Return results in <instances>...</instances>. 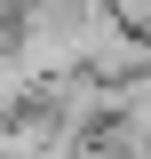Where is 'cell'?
I'll return each instance as SVG.
<instances>
[{
    "mask_svg": "<svg viewBox=\"0 0 151 159\" xmlns=\"http://www.w3.org/2000/svg\"><path fill=\"white\" fill-rule=\"evenodd\" d=\"M103 8H112L127 32H143V40H151V0H103Z\"/></svg>",
    "mask_w": 151,
    "mask_h": 159,
    "instance_id": "cell-1",
    "label": "cell"
}]
</instances>
